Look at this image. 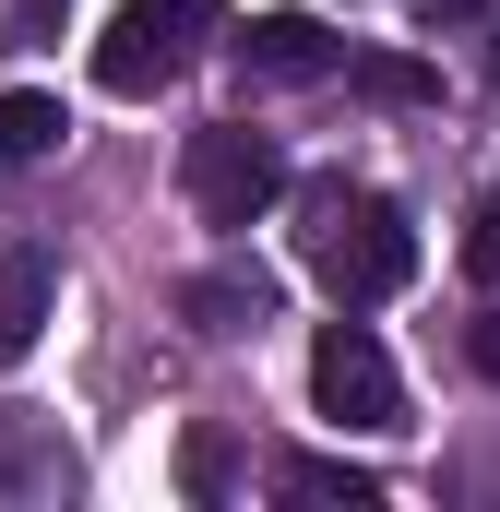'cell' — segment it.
<instances>
[{"label": "cell", "instance_id": "5", "mask_svg": "<svg viewBox=\"0 0 500 512\" xmlns=\"http://www.w3.org/2000/svg\"><path fill=\"white\" fill-rule=\"evenodd\" d=\"M239 72L250 84H322V72H346V36L322 12H262L239 36Z\"/></svg>", "mask_w": 500, "mask_h": 512}, {"label": "cell", "instance_id": "14", "mask_svg": "<svg viewBox=\"0 0 500 512\" xmlns=\"http://www.w3.org/2000/svg\"><path fill=\"white\" fill-rule=\"evenodd\" d=\"M465 358H477V370H489V382H500V298H489V310H477V322H465Z\"/></svg>", "mask_w": 500, "mask_h": 512}, {"label": "cell", "instance_id": "2", "mask_svg": "<svg viewBox=\"0 0 500 512\" xmlns=\"http://www.w3.org/2000/svg\"><path fill=\"white\" fill-rule=\"evenodd\" d=\"M179 191H191V215L203 227H262L274 203H286V143L250 120H215L179 143Z\"/></svg>", "mask_w": 500, "mask_h": 512}, {"label": "cell", "instance_id": "11", "mask_svg": "<svg viewBox=\"0 0 500 512\" xmlns=\"http://www.w3.org/2000/svg\"><path fill=\"white\" fill-rule=\"evenodd\" d=\"M346 84L381 96V108H429L441 84H429V60H405V48H370V60H346Z\"/></svg>", "mask_w": 500, "mask_h": 512}, {"label": "cell", "instance_id": "10", "mask_svg": "<svg viewBox=\"0 0 500 512\" xmlns=\"http://www.w3.org/2000/svg\"><path fill=\"white\" fill-rule=\"evenodd\" d=\"M60 96H0V179L12 167H36V155H60Z\"/></svg>", "mask_w": 500, "mask_h": 512}, {"label": "cell", "instance_id": "4", "mask_svg": "<svg viewBox=\"0 0 500 512\" xmlns=\"http://www.w3.org/2000/svg\"><path fill=\"white\" fill-rule=\"evenodd\" d=\"M310 405H322L334 429H405V382H393V358H381V334L358 310L322 322V346H310Z\"/></svg>", "mask_w": 500, "mask_h": 512}, {"label": "cell", "instance_id": "13", "mask_svg": "<svg viewBox=\"0 0 500 512\" xmlns=\"http://www.w3.org/2000/svg\"><path fill=\"white\" fill-rule=\"evenodd\" d=\"M179 489H191V501H215V489H227V441H215V429H191V441H179Z\"/></svg>", "mask_w": 500, "mask_h": 512}, {"label": "cell", "instance_id": "7", "mask_svg": "<svg viewBox=\"0 0 500 512\" xmlns=\"http://www.w3.org/2000/svg\"><path fill=\"white\" fill-rule=\"evenodd\" d=\"M48 298H60L48 286V251H0V370L48 334Z\"/></svg>", "mask_w": 500, "mask_h": 512}, {"label": "cell", "instance_id": "16", "mask_svg": "<svg viewBox=\"0 0 500 512\" xmlns=\"http://www.w3.org/2000/svg\"><path fill=\"white\" fill-rule=\"evenodd\" d=\"M489 72H500V36H489Z\"/></svg>", "mask_w": 500, "mask_h": 512}, {"label": "cell", "instance_id": "15", "mask_svg": "<svg viewBox=\"0 0 500 512\" xmlns=\"http://www.w3.org/2000/svg\"><path fill=\"white\" fill-rule=\"evenodd\" d=\"M453 12H477V0H417V24H453Z\"/></svg>", "mask_w": 500, "mask_h": 512}, {"label": "cell", "instance_id": "8", "mask_svg": "<svg viewBox=\"0 0 500 512\" xmlns=\"http://www.w3.org/2000/svg\"><path fill=\"white\" fill-rule=\"evenodd\" d=\"M274 501H310V512H370L381 489L358 465H334V453H298V465H274Z\"/></svg>", "mask_w": 500, "mask_h": 512}, {"label": "cell", "instance_id": "12", "mask_svg": "<svg viewBox=\"0 0 500 512\" xmlns=\"http://www.w3.org/2000/svg\"><path fill=\"white\" fill-rule=\"evenodd\" d=\"M465 274L500 286V191H477V215H465Z\"/></svg>", "mask_w": 500, "mask_h": 512}, {"label": "cell", "instance_id": "3", "mask_svg": "<svg viewBox=\"0 0 500 512\" xmlns=\"http://www.w3.org/2000/svg\"><path fill=\"white\" fill-rule=\"evenodd\" d=\"M203 24H215V0H120L108 36H96V84H108V96H167V84L191 72Z\"/></svg>", "mask_w": 500, "mask_h": 512}, {"label": "cell", "instance_id": "1", "mask_svg": "<svg viewBox=\"0 0 500 512\" xmlns=\"http://www.w3.org/2000/svg\"><path fill=\"white\" fill-rule=\"evenodd\" d=\"M298 262H310V286L334 310H381V298L417 286V227L370 179H310L298 191Z\"/></svg>", "mask_w": 500, "mask_h": 512}, {"label": "cell", "instance_id": "6", "mask_svg": "<svg viewBox=\"0 0 500 512\" xmlns=\"http://www.w3.org/2000/svg\"><path fill=\"white\" fill-rule=\"evenodd\" d=\"M179 310H191L203 334H262V322H274V274H262V262H215V274L179 286Z\"/></svg>", "mask_w": 500, "mask_h": 512}, {"label": "cell", "instance_id": "9", "mask_svg": "<svg viewBox=\"0 0 500 512\" xmlns=\"http://www.w3.org/2000/svg\"><path fill=\"white\" fill-rule=\"evenodd\" d=\"M0 489H72V453H60V429H36V417H0Z\"/></svg>", "mask_w": 500, "mask_h": 512}]
</instances>
